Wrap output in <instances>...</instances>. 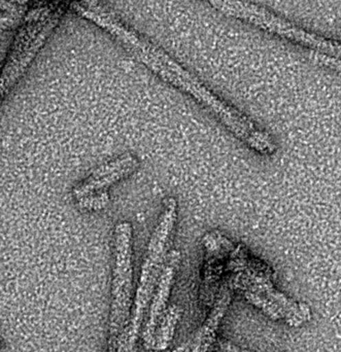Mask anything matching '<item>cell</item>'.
<instances>
[{"label": "cell", "mask_w": 341, "mask_h": 352, "mask_svg": "<svg viewBox=\"0 0 341 352\" xmlns=\"http://www.w3.org/2000/svg\"><path fill=\"white\" fill-rule=\"evenodd\" d=\"M22 19V16L16 14H10V12H8V14H0V29L12 26L16 23L20 22Z\"/></svg>", "instance_id": "9c48e42d"}, {"label": "cell", "mask_w": 341, "mask_h": 352, "mask_svg": "<svg viewBox=\"0 0 341 352\" xmlns=\"http://www.w3.org/2000/svg\"><path fill=\"white\" fill-rule=\"evenodd\" d=\"M140 167V160L131 153H125L113 160L96 167L80 184L74 188L76 201L102 192L133 175Z\"/></svg>", "instance_id": "3957f363"}, {"label": "cell", "mask_w": 341, "mask_h": 352, "mask_svg": "<svg viewBox=\"0 0 341 352\" xmlns=\"http://www.w3.org/2000/svg\"><path fill=\"white\" fill-rule=\"evenodd\" d=\"M113 306L109 324V352H118L121 335L122 292L126 279L133 277V227L120 221L113 230Z\"/></svg>", "instance_id": "7a4b0ae2"}, {"label": "cell", "mask_w": 341, "mask_h": 352, "mask_svg": "<svg viewBox=\"0 0 341 352\" xmlns=\"http://www.w3.org/2000/svg\"><path fill=\"white\" fill-rule=\"evenodd\" d=\"M179 258H181V254L177 250H173V252L171 250L169 252L164 268H163L160 278H159L158 287H157L154 300H153L150 318H148L146 330L144 332L146 349H155V346H156L155 328H156L157 320H158L162 310L164 309L165 303L168 299L169 292H170L171 285H173V278H175V271H177V266H179Z\"/></svg>", "instance_id": "277c9868"}, {"label": "cell", "mask_w": 341, "mask_h": 352, "mask_svg": "<svg viewBox=\"0 0 341 352\" xmlns=\"http://www.w3.org/2000/svg\"><path fill=\"white\" fill-rule=\"evenodd\" d=\"M229 302H230V294H229V292H225L222 294V297H220V299L217 302L208 322L196 333L195 336L192 337L188 342H186L185 344L182 345L181 347L173 352H190L195 347H201L204 341L216 332L217 327L219 326L221 318H223L227 307H228Z\"/></svg>", "instance_id": "5b68a950"}, {"label": "cell", "mask_w": 341, "mask_h": 352, "mask_svg": "<svg viewBox=\"0 0 341 352\" xmlns=\"http://www.w3.org/2000/svg\"><path fill=\"white\" fill-rule=\"evenodd\" d=\"M0 10H4V12H10V14H16L23 18V16H25V12H26V6H16L14 3L6 1V0H0Z\"/></svg>", "instance_id": "ba28073f"}, {"label": "cell", "mask_w": 341, "mask_h": 352, "mask_svg": "<svg viewBox=\"0 0 341 352\" xmlns=\"http://www.w3.org/2000/svg\"><path fill=\"white\" fill-rule=\"evenodd\" d=\"M0 347H1V342H0Z\"/></svg>", "instance_id": "8fae6325"}, {"label": "cell", "mask_w": 341, "mask_h": 352, "mask_svg": "<svg viewBox=\"0 0 341 352\" xmlns=\"http://www.w3.org/2000/svg\"><path fill=\"white\" fill-rule=\"evenodd\" d=\"M138 52L140 59L153 72L171 86L190 95L243 144L261 155L272 154L276 151L270 136L259 129L248 116L214 94L168 56L148 45L144 51Z\"/></svg>", "instance_id": "6da1fadb"}, {"label": "cell", "mask_w": 341, "mask_h": 352, "mask_svg": "<svg viewBox=\"0 0 341 352\" xmlns=\"http://www.w3.org/2000/svg\"><path fill=\"white\" fill-rule=\"evenodd\" d=\"M22 1H23V3L25 4V3H27V2L29 1V0H22Z\"/></svg>", "instance_id": "30bf717a"}, {"label": "cell", "mask_w": 341, "mask_h": 352, "mask_svg": "<svg viewBox=\"0 0 341 352\" xmlns=\"http://www.w3.org/2000/svg\"><path fill=\"white\" fill-rule=\"evenodd\" d=\"M309 58L313 59L314 61L317 62V63L324 64V65L327 66V67L341 72V60L340 59L328 57V56L317 53V52H311V53H309Z\"/></svg>", "instance_id": "52a82bcc"}, {"label": "cell", "mask_w": 341, "mask_h": 352, "mask_svg": "<svg viewBox=\"0 0 341 352\" xmlns=\"http://www.w3.org/2000/svg\"><path fill=\"white\" fill-rule=\"evenodd\" d=\"M179 318V310L177 306H171L167 311L164 322L161 327L160 334L156 340V351H163L168 347L169 342L173 339V332H175V324Z\"/></svg>", "instance_id": "8992f818"}]
</instances>
